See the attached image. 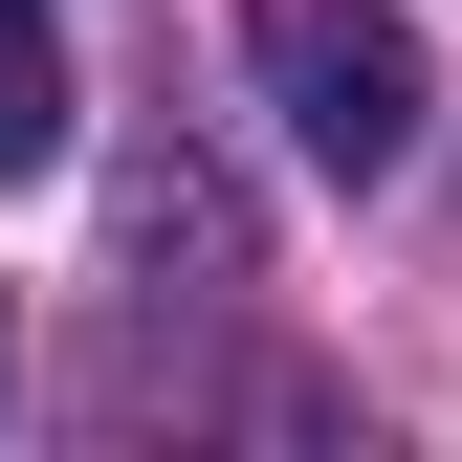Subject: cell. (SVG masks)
I'll return each mask as SVG.
<instances>
[{
	"label": "cell",
	"mask_w": 462,
	"mask_h": 462,
	"mask_svg": "<svg viewBox=\"0 0 462 462\" xmlns=\"http://www.w3.org/2000/svg\"><path fill=\"white\" fill-rule=\"evenodd\" d=\"M243 67H264L286 133H309V177H396L419 110H440V67H419L396 0H243Z\"/></svg>",
	"instance_id": "obj_1"
},
{
	"label": "cell",
	"mask_w": 462,
	"mask_h": 462,
	"mask_svg": "<svg viewBox=\"0 0 462 462\" xmlns=\"http://www.w3.org/2000/svg\"><path fill=\"white\" fill-rule=\"evenodd\" d=\"M110 243H133V264H243V199H220L199 154H133V199H110Z\"/></svg>",
	"instance_id": "obj_2"
},
{
	"label": "cell",
	"mask_w": 462,
	"mask_h": 462,
	"mask_svg": "<svg viewBox=\"0 0 462 462\" xmlns=\"http://www.w3.org/2000/svg\"><path fill=\"white\" fill-rule=\"evenodd\" d=\"M44 154H67V23L0 0V177H44Z\"/></svg>",
	"instance_id": "obj_3"
}]
</instances>
